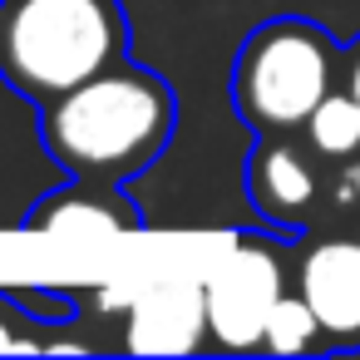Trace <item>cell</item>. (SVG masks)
Masks as SVG:
<instances>
[{"label": "cell", "mask_w": 360, "mask_h": 360, "mask_svg": "<svg viewBox=\"0 0 360 360\" xmlns=\"http://www.w3.org/2000/svg\"><path fill=\"white\" fill-rule=\"evenodd\" d=\"M207 330V291L198 281H163L143 291L129 311L134 355H188L202 345Z\"/></svg>", "instance_id": "5b68a950"}, {"label": "cell", "mask_w": 360, "mask_h": 360, "mask_svg": "<svg viewBox=\"0 0 360 360\" xmlns=\"http://www.w3.org/2000/svg\"><path fill=\"white\" fill-rule=\"evenodd\" d=\"M173 134V94L158 75L104 70L45 104V148L79 183H119L153 163Z\"/></svg>", "instance_id": "6da1fadb"}, {"label": "cell", "mask_w": 360, "mask_h": 360, "mask_svg": "<svg viewBox=\"0 0 360 360\" xmlns=\"http://www.w3.org/2000/svg\"><path fill=\"white\" fill-rule=\"evenodd\" d=\"M345 183H350V188H355V198H360V163L350 168V178H345Z\"/></svg>", "instance_id": "4fadbf2b"}, {"label": "cell", "mask_w": 360, "mask_h": 360, "mask_svg": "<svg viewBox=\"0 0 360 360\" xmlns=\"http://www.w3.org/2000/svg\"><path fill=\"white\" fill-rule=\"evenodd\" d=\"M20 345H30V340H15V335H11V326L0 321V350H20Z\"/></svg>", "instance_id": "8fae6325"}, {"label": "cell", "mask_w": 360, "mask_h": 360, "mask_svg": "<svg viewBox=\"0 0 360 360\" xmlns=\"http://www.w3.org/2000/svg\"><path fill=\"white\" fill-rule=\"evenodd\" d=\"M232 94L247 124L262 134H286L316 114L330 94V40L301 20L262 25L237 60Z\"/></svg>", "instance_id": "3957f363"}, {"label": "cell", "mask_w": 360, "mask_h": 360, "mask_svg": "<svg viewBox=\"0 0 360 360\" xmlns=\"http://www.w3.org/2000/svg\"><path fill=\"white\" fill-rule=\"evenodd\" d=\"M207 291V326L217 345L227 350H252L266 335L271 306L286 296L281 291V262L266 247H232L202 281Z\"/></svg>", "instance_id": "277c9868"}, {"label": "cell", "mask_w": 360, "mask_h": 360, "mask_svg": "<svg viewBox=\"0 0 360 360\" xmlns=\"http://www.w3.org/2000/svg\"><path fill=\"white\" fill-rule=\"evenodd\" d=\"M311 193H316V178H311L306 158H301L291 143H266V148H257V158H252V198L262 202V212L291 222V217L306 212Z\"/></svg>", "instance_id": "52a82bcc"}, {"label": "cell", "mask_w": 360, "mask_h": 360, "mask_svg": "<svg viewBox=\"0 0 360 360\" xmlns=\"http://www.w3.org/2000/svg\"><path fill=\"white\" fill-rule=\"evenodd\" d=\"M30 227L55 232V237H124L134 227V217L109 193H55L30 217Z\"/></svg>", "instance_id": "ba28073f"}, {"label": "cell", "mask_w": 360, "mask_h": 360, "mask_svg": "<svg viewBox=\"0 0 360 360\" xmlns=\"http://www.w3.org/2000/svg\"><path fill=\"white\" fill-rule=\"evenodd\" d=\"M301 296L330 335H360V242L335 237L311 247L301 262Z\"/></svg>", "instance_id": "8992f818"}, {"label": "cell", "mask_w": 360, "mask_h": 360, "mask_svg": "<svg viewBox=\"0 0 360 360\" xmlns=\"http://www.w3.org/2000/svg\"><path fill=\"white\" fill-rule=\"evenodd\" d=\"M119 0H0V75L25 99H60L124 60Z\"/></svg>", "instance_id": "7a4b0ae2"}, {"label": "cell", "mask_w": 360, "mask_h": 360, "mask_svg": "<svg viewBox=\"0 0 360 360\" xmlns=\"http://www.w3.org/2000/svg\"><path fill=\"white\" fill-rule=\"evenodd\" d=\"M350 94L360 99V55H355V65H350Z\"/></svg>", "instance_id": "7c38bea8"}, {"label": "cell", "mask_w": 360, "mask_h": 360, "mask_svg": "<svg viewBox=\"0 0 360 360\" xmlns=\"http://www.w3.org/2000/svg\"><path fill=\"white\" fill-rule=\"evenodd\" d=\"M311 143L330 158H350L360 148V99L355 94H326L316 104V114L306 119Z\"/></svg>", "instance_id": "9c48e42d"}, {"label": "cell", "mask_w": 360, "mask_h": 360, "mask_svg": "<svg viewBox=\"0 0 360 360\" xmlns=\"http://www.w3.org/2000/svg\"><path fill=\"white\" fill-rule=\"evenodd\" d=\"M316 330H326L321 316H316V306H311L306 296H281V301L271 306V316H266L262 345L276 350V355H296V350H306V345L316 340Z\"/></svg>", "instance_id": "30bf717a"}]
</instances>
